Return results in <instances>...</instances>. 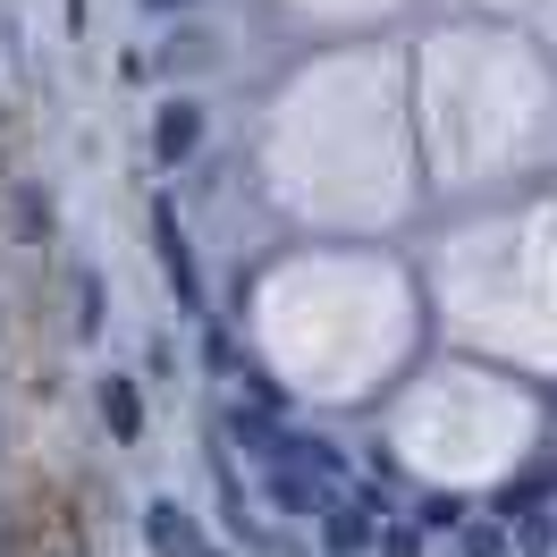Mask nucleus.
<instances>
[{
    "label": "nucleus",
    "mask_w": 557,
    "mask_h": 557,
    "mask_svg": "<svg viewBox=\"0 0 557 557\" xmlns=\"http://www.w3.org/2000/svg\"><path fill=\"white\" fill-rule=\"evenodd\" d=\"M195 557H211V549H195Z\"/></svg>",
    "instance_id": "9b49d317"
},
{
    "label": "nucleus",
    "mask_w": 557,
    "mask_h": 557,
    "mask_svg": "<svg viewBox=\"0 0 557 557\" xmlns=\"http://www.w3.org/2000/svg\"><path fill=\"white\" fill-rule=\"evenodd\" d=\"M69 17H85V0H69Z\"/></svg>",
    "instance_id": "9d476101"
},
{
    "label": "nucleus",
    "mask_w": 557,
    "mask_h": 557,
    "mask_svg": "<svg viewBox=\"0 0 557 557\" xmlns=\"http://www.w3.org/2000/svg\"><path fill=\"white\" fill-rule=\"evenodd\" d=\"M473 516V507H465V498H456V490H431V498H422L414 507V532H456V523Z\"/></svg>",
    "instance_id": "39448f33"
},
{
    "label": "nucleus",
    "mask_w": 557,
    "mask_h": 557,
    "mask_svg": "<svg viewBox=\"0 0 557 557\" xmlns=\"http://www.w3.org/2000/svg\"><path fill=\"white\" fill-rule=\"evenodd\" d=\"M76 330H85V338L102 330V278H94V271L76 278Z\"/></svg>",
    "instance_id": "0eeeda50"
},
{
    "label": "nucleus",
    "mask_w": 557,
    "mask_h": 557,
    "mask_svg": "<svg viewBox=\"0 0 557 557\" xmlns=\"http://www.w3.org/2000/svg\"><path fill=\"white\" fill-rule=\"evenodd\" d=\"M102 422H110V440H119V448H136V440H144V397H136V381H119V372L102 381Z\"/></svg>",
    "instance_id": "20e7f679"
},
{
    "label": "nucleus",
    "mask_w": 557,
    "mask_h": 557,
    "mask_svg": "<svg viewBox=\"0 0 557 557\" xmlns=\"http://www.w3.org/2000/svg\"><path fill=\"white\" fill-rule=\"evenodd\" d=\"M152 253H161V278H170L177 313H203V271H195V245L177 228V203H152Z\"/></svg>",
    "instance_id": "f257e3e1"
},
{
    "label": "nucleus",
    "mask_w": 557,
    "mask_h": 557,
    "mask_svg": "<svg viewBox=\"0 0 557 557\" xmlns=\"http://www.w3.org/2000/svg\"><path fill=\"white\" fill-rule=\"evenodd\" d=\"M144 541H152V557H195L203 541H195V516L177 507V498H152L144 507Z\"/></svg>",
    "instance_id": "7ed1b4c3"
},
{
    "label": "nucleus",
    "mask_w": 557,
    "mask_h": 557,
    "mask_svg": "<svg viewBox=\"0 0 557 557\" xmlns=\"http://www.w3.org/2000/svg\"><path fill=\"white\" fill-rule=\"evenodd\" d=\"M372 549H381V557H422V532H414V523H397V516H388Z\"/></svg>",
    "instance_id": "6e6552de"
},
{
    "label": "nucleus",
    "mask_w": 557,
    "mask_h": 557,
    "mask_svg": "<svg viewBox=\"0 0 557 557\" xmlns=\"http://www.w3.org/2000/svg\"><path fill=\"white\" fill-rule=\"evenodd\" d=\"M144 9H186V0H144Z\"/></svg>",
    "instance_id": "1a4fd4ad"
},
{
    "label": "nucleus",
    "mask_w": 557,
    "mask_h": 557,
    "mask_svg": "<svg viewBox=\"0 0 557 557\" xmlns=\"http://www.w3.org/2000/svg\"><path fill=\"white\" fill-rule=\"evenodd\" d=\"M456 541H465V557H507V541H516V532L490 516V523H456Z\"/></svg>",
    "instance_id": "423d86ee"
},
{
    "label": "nucleus",
    "mask_w": 557,
    "mask_h": 557,
    "mask_svg": "<svg viewBox=\"0 0 557 557\" xmlns=\"http://www.w3.org/2000/svg\"><path fill=\"white\" fill-rule=\"evenodd\" d=\"M203 152V102H161V119H152V161H195Z\"/></svg>",
    "instance_id": "f03ea898"
}]
</instances>
